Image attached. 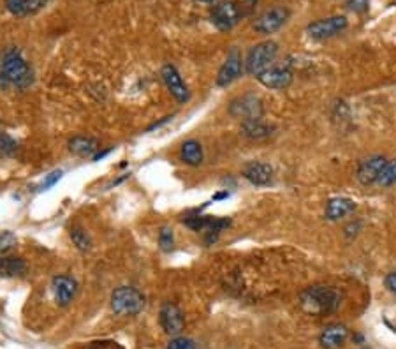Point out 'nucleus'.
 Returning <instances> with one entry per match:
<instances>
[{"instance_id": "nucleus-1", "label": "nucleus", "mask_w": 396, "mask_h": 349, "mask_svg": "<svg viewBox=\"0 0 396 349\" xmlns=\"http://www.w3.org/2000/svg\"><path fill=\"white\" fill-rule=\"evenodd\" d=\"M32 81H34V74L22 51L15 46L6 48L0 57V85H4V87L13 85V87L25 90L26 87H31Z\"/></svg>"}, {"instance_id": "nucleus-2", "label": "nucleus", "mask_w": 396, "mask_h": 349, "mask_svg": "<svg viewBox=\"0 0 396 349\" xmlns=\"http://www.w3.org/2000/svg\"><path fill=\"white\" fill-rule=\"evenodd\" d=\"M342 295L331 286H310L299 295V307L310 316H326L338 311Z\"/></svg>"}, {"instance_id": "nucleus-3", "label": "nucleus", "mask_w": 396, "mask_h": 349, "mask_svg": "<svg viewBox=\"0 0 396 349\" xmlns=\"http://www.w3.org/2000/svg\"><path fill=\"white\" fill-rule=\"evenodd\" d=\"M143 293L132 286H120L111 293V309L118 316H138L145 309Z\"/></svg>"}, {"instance_id": "nucleus-4", "label": "nucleus", "mask_w": 396, "mask_h": 349, "mask_svg": "<svg viewBox=\"0 0 396 349\" xmlns=\"http://www.w3.org/2000/svg\"><path fill=\"white\" fill-rule=\"evenodd\" d=\"M247 15L249 13L240 4V0H220V2H215L213 8H211L210 18L217 29L229 31L240 19L245 18Z\"/></svg>"}, {"instance_id": "nucleus-5", "label": "nucleus", "mask_w": 396, "mask_h": 349, "mask_svg": "<svg viewBox=\"0 0 396 349\" xmlns=\"http://www.w3.org/2000/svg\"><path fill=\"white\" fill-rule=\"evenodd\" d=\"M277 54H279V44L273 41H264L259 44L254 46L252 49L247 55L245 60V69L249 74H261L263 71L272 67L273 60H275Z\"/></svg>"}, {"instance_id": "nucleus-6", "label": "nucleus", "mask_w": 396, "mask_h": 349, "mask_svg": "<svg viewBox=\"0 0 396 349\" xmlns=\"http://www.w3.org/2000/svg\"><path fill=\"white\" fill-rule=\"evenodd\" d=\"M345 29H347V18L345 16H329V18H322L310 23L306 27V34L312 39H317V41H324V39L335 38Z\"/></svg>"}, {"instance_id": "nucleus-7", "label": "nucleus", "mask_w": 396, "mask_h": 349, "mask_svg": "<svg viewBox=\"0 0 396 349\" xmlns=\"http://www.w3.org/2000/svg\"><path fill=\"white\" fill-rule=\"evenodd\" d=\"M229 113L231 117L240 118L242 122L259 120L263 117V103L259 97L252 94L242 95L229 104Z\"/></svg>"}, {"instance_id": "nucleus-8", "label": "nucleus", "mask_w": 396, "mask_h": 349, "mask_svg": "<svg viewBox=\"0 0 396 349\" xmlns=\"http://www.w3.org/2000/svg\"><path fill=\"white\" fill-rule=\"evenodd\" d=\"M287 18H289V9L283 8V6H275V8L266 9L263 15L257 16L256 22H254V31L263 35L273 34L287 22Z\"/></svg>"}, {"instance_id": "nucleus-9", "label": "nucleus", "mask_w": 396, "mask_h": 349, "mask_svg": "<svg viewBox=\"0 0 396 349\" xmlns=\"http://www.w3.org/2000/svg\"><path fill=\"white\" fill-rule=\"evenodd\" d=\"M158 321L167 335H178L185 327L183 312L173 302H164L158 312Z\"/></svg>"}, {"instance_id": "nucleus-10", "label": "nucleus", "mask_w": 396, "mask_h": 349, "mask_svg": "<svg viewBox=\"0 0 396 349\" xmlns=\"http://www.w3.org/2000/svg\"><path fill=\"white\" fill-rule=\"evenodd\" d=\"M51 293L53 298L60 307H67L74 300L76 293H78V282L69 275H57L51 281Z\"/></svg>"}, {"instance_id": "nucleus-11", "label": "nucleus", "mask_w": 396, "mask_h": 349, "mask_svg": "<svg viewBox=\"0 0 396 349\" xmlns=\"http://www.w3.org/2000/svg\"><path fill=\"white\" fill-rule=\"evenodd\" d=\"M160 76H163L164 83H166L167 90L171 92L178 103H187L189 101V88L185 85V81L181 80L180 72L176 71V67L171 64H166L160 69Z\"/></svg>"}, {"instance_id": "nucleus-12", "label": "nucleus", "mask_w": 396, "mask_h": 349, "mask_svg": "<svg viewBox=\"0 0 396 349\" xmlns=\"http://www.w3.org/2000/svg\"><path fill=\"white\" fill-rule=\"evenodd\" d=\"M242 72H243L242 55L238 54L236 49H233V51L227 55V58L222 64V67L219 69V74H217V85H219V87H229L233 81H236L238 78L242 76Z\"/></svg>"}, {"instance_id": "nucleus-13", "label": "nucleus", "mask_w": 396, "mask_h": 349, "mask_svg": "<svg viewBox=\"0 0 396 349\" xmlns=\"http://www.w3.org/2000/svg\"><path fill=\"white\" fill-rule=\"evenodd\" d=\"M257 80L263 87L272 90H283L292 83V72L289 67H270L257 74Z\"/></svg>"}, {"instance_id": "nucleus-14", "label": "nucleus", "mask_w": 396, "mask_h": 349, "mask_svg": "<svg viewBox=\"0 0 396 349\" xmlns=\"http://www.w3.org/2000/svg\"><path fill=\"white\" fill-rule=\"evenodd\" d=\"M388 164L386 157L382 156H372V157H366L359 163L358 166V180L363 184V186H370V184H375L381 177L382 170L384 166Z\"/></svg>"}, {"instance_id": "nucleus-15", "label": "nucleus", "mask_w": 396, "mask_h": 349, "mask_svg": "<svg viewBox=\"0 0 396 349\" xmlns=\"http://www.w3.org/2000/svg\"><path fill=\"white\" fill-rule=\"evenodd\" d=\"M347 337H349L347 327L336 323V325H329V327H326L324 330H322V334L319 335V344H321V348L324 349H340L343 344H345Z\"/></svg>"}, {"instance_id": "nucleus-16", "label": "nucleus", "mask_w": 396, "mask_h": 349, "mask_svg": "<svg viewBox=\"0 0 396 349\" xmlns=\"http://www.w3.org/2000/svg\"><path fill=\"white\" fill-rule=\"evenodd\" d=\"M243 177L249 180L252 186H266L273 179V168L268 163L252 161L243 168Z\"/></svg>"}, {"instance_id": "nucleus-17", "label": "nucleus", "mask_w": 396, "mask_h": 349, "mask_svg": "<svg viewBox=\"0 0 396 349\" xmlns=\"http://www.w3.org/2000/svg\"><path fill=\"white\" fill-rule=\"evenodd\" d=\"M356 209V202H352L351 197H331L326 205V217L329 220L343 219L345 216Z\"/></svg>"}, {"instance_id": "nucleus-18", "label": "nucleus", "mask_w": 396, "mask_h": 349, "mask_svg": "<svg viewBox=\"0 0 396 349\" xmlns=\"http://www.w3.org/2000/svg\"><path fill=\"white\" fill-rule=\"evenodd\" d=\"M48 0H6V8L15 16H28L41 11Z\"/></svg>"}, {"instance_id": "nucleus-19", "label": "nucleus", "mask_w": 396, "mask_h": 349, "mask_svg": "<svg viewBox=\"0 0 396 349\" xmlns=\"http://www.w3.org/2000/svg\"><path fill=\"white\" fill-rule=\"evenodd\" d=\"M99 141L95 138L90 136H74L69 141V150H71L74 156L79 157H92L95 156V152L99 150Z\"/></svg>"}, {"instance_id": "nucleus-20", "label": "nucleus", "mask_w": 396, "mask_h": 349, "mask_svg": "<svg viewBox=\"0 0 396 349\" xmlns=\"http://www.w3.org/2000/svg\"><path fill=\"white\" fill-rule=\"evenodd\" d=\"M26 270L25 261L16 256H2L0 258V277H18Z\"/></svg>"}, {"instance_id": "nucleus-21", "label": "nucleus", "mask_w": 396, "mask_h": 349, "mask_svg": "<svg viewBox=\"0 0 396 349\" xmlns=\"http://www.w3.org/2000/svg\"><path fill=\"white\" fill-rule=\"evenodd\" d=\"M203 147L199 141L189 140L181 145V161L189 166H199L203 163Z\"/></svg>"}, {"instance_id": "nucleus-22", "label": "nucleus", "mask_w": 396, "mask_h": 349, "mask_svg": "<svg viewBox=\"0 0 396 349\" xmlns=\"http://www.w3.org/2000/svg\"><path fill=\"white\" fill-rule=\"evenodd\" d=\"M242 133L243 136L250 138V140H263V138H268L272 134V127L259 118V120L242 122Z\"/></svg>"}, {"instance_id": "nucleus-23", "label": "nucleus", "mask_w": 396, "mask_h": 349, "mask_svg": "<svg viewBox=\"0 0 396 349\" xmlns=\"http://www.w3.org/2000/svg\"><path fill=\"white\" fill-rule=\"evenodd\" d=\"M69 236H71L72 243H74L76 249H79V251L85 252L92 247L90 236H88V233L85 232L83 228H79V226H72V228L69 229Z\"/></svg>"}, {"instance_id": "nucleus-24", "label": "nucleus", "mask_w": 396, "mask_h": 349, "mask_svg": "<svg viewBox=\"0 0 396 349\" xmlns=\"http://www.w3.org/2000/svg\"><path fill=\"white\" fill-rule=\"evenodd\" d=\"M377 184L382 187H388V186H393V184H396V161H391V163L386 164L384 170H382V173H381V177H379Z\"/></svg>"}, {"instance_id": "nucleus-25", "label": "nucleus", "mask_w": 396, "mask_h": 349, "mask_svg": "<svg viewBox=\"0 0 396 349\" xmlns=\"http://www.w3.org/2000/svg\"><path fill=\"white\" fill-rule=\"evenodd\" d=\"M18 150V143L9 134L0 133V157H11Z\"/></svg>"}, {"instance_id": "nucleus-26", "label": "nucleus", "mask_w": 396, "mask_h": 349, "mask_svg": "<svg viewBox=\"0 0 396 349\" xmlns=\"http://www.w3.org/2000/svg\"><path fill=\"white\" fill-rule=\"evenodd\" d=\"M16 242H18V240H16L15 233L11 232L0 233V258H2V256H8L16 247Z\"/></svg>"}, {"instance_id": "nucleus-27", "label": "nucleus", "mask_w": 396, "mask_h": 349, "mask_svg": "<svg viewBox=\"0 0 396 349\" xmlns=\"http://www.w3.org/2000/svg\"><path fill=\"white\" fill-rule=\"evenodd\" d=\"M158 243H160V249L164 252H170L173 249L174 243V236H173V229L171 228H163L160 233H158Z\"/></svg>"}, {"instance_id": "nucleus-28", "label": "nucleus", "mask_w": 396, "mask_h": 349, "mask_svg": "<svg viewBox=\"0 0 396 349\" xmlns=\"http://www.w3.org/2000/svg\"><path fill=\"white\" fill-rule=\"evenodd\" d=\"M167 349H196V344H194V341H190V339L176 337L171 341L170 348Z\"/></svg>"}, {"instance_id": "nucleus-29", "label": "nucleus", "mask_w": 396, "mask_h": 349, "mask_svg": "<svg viewBox=\"0 0 396 349\" xmlns=\"http://www.w3.org/2000/svg\"><path fill=\"white\" fill-rule=\"evenodd\" d=\"M370 0H347V8L354 13L368 11Z\"/></svg>"}, {"instance_id": "nucleus-30", "label": "nucleus", "mask_w": 396, "mask_h": 349, "mask_svg": "<svg viewBox=\"0 0 396 349\" xmlns=\"http://www.w3.org/2000/svg\"><path fill=\"white\" fill-rule=\"evenodd\" d=\"M60 179H62V171H60V170H57V171H53V173H49L48 177H46L44 182L41 184V190H46V189H49V187H53Z\"/></svg>"}, {"instance_id": "nucleus-31", "label": "nucleus", "mask_w": 396, "mask_h": 349, "mask_svg": "<svg viewBox=\"0 0 396 349\" xmlns=\"http://www.w3.org/2000/svg\"><path fill=\"white\" fill-rule=\"evenodd\" d=\"M386 288L396 295V272H391L388 277H386Z\"/></svg>"}, {"instance_id": "nucleus-32", "label": "nucleus", "mask_w": 396, "mask_h": 349, "mask_svg": "<svg viewBox=\"0 0 396 349\" xmlns=\"http://www.w3.org/2000/svg\"><path fill=\"white\" fill-rule=\"evenodd\" d=\"M227 196H229L227 193H219V194H215V196H213V202H215V200H224V197H227Z\"/></svg>"}, {"instance_id": "nucleus-33", "label": "nucleus", "mask_w": 396, "mask_h": 349, "mask_svg": "<svg viewBox=\"0 0 396 349\" xmlns=\"http://www.w3.org/2000/svg\"><path fill=\"white\" fill-rule=\"evenodd\" d=\"M92 349H95V348H92Z\"/></svg>"}]
</instances>
